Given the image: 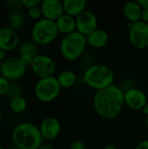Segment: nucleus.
I'll use <instances>...</instances> for the list:
<instances>
[{
	"mask_svg": "<svg viewBox=\"0 0 148 149\" xmlns=\"http://www.w3.org/2000/svg\"><path fill=\"white\" fill-rule=\"evenodd\" d=\"M38 128L44 140L53 141L58 136L61 131V125L56 118L47 117L43 120Z\"/></svg>",
	"mask_w": 148,
	"mask_h": 149,
	"instance_id": "13",
	"label": "nucleus"
},
{
	"mask_svg": "<svg viewBox=\"0 0 148 149\" xmlns=\"http://www.w3.org/2000/svg\"><path fill=\"white\" fill-rule=\"evenodd\" d=\"M58 33L56 22L41 18L32 26L31 39L38 45H47L56 39Z\"/></svg>",
	"mask_w": 148,
	"mask_h": 149,
	"instance_id": "5",
	"label": "nucleus"
},
{
	"mask_svg": "<svg viewBox=\"0 0 148 149\" xmlns=\"http://www.w3.org/2000/svg\"><path fill=\"white\" fill-rule=\"evenodd\" d=\"M142 111H143V113L146 114V115H147L148 116V104L147 105H146L144 107H143V109H142Z\"/></svg>",
	"mask_w": 148,
	"mask_h": 149,
	"instance_id": "35",
	"label": "nucleus"
},
{
	"mask_svg": "<svg viewBox=\"0 0 148 149\" xmlns=\"http://www.w3.org/2000/svg\"><path fill=\"white\" fill-rule=\"evenodd\" d=\"M19 55H30L32 57H36L38 55V48L37 45L31 41H24L20 44L18 47Z\"/></svg>",
	"mask_w": 148,
	"mask_h": 149,
	"instance_id": "22",
	"label": "nucleus"
},
{
	"mask_svg": "<svg viewBox=\"0 0 148 149\" xmlns=\"http://www.w3.org/2000/svg\"><path fill=\"white\" fill-rule=\"evenodd\" d=\"M56 24L58 31L65 35L76 31V18L68 14L62 15L56 21Z\"/></svg>",
	"mask_w": 148,
	"mask_h": 149,
	"instance_id": "18",
	"label": "nucleus"
},
{
	"mask_svg": "<svg viewBox=\"0 0 148 149\" xmlns=\"http://www.w3.org/2000/svg\"><path fill=\"white\" fill-rule=\"evenodd\" d=\"M125 105V92L118 86L112 85L97 91L93 97V107L97 114L104 119L117 117Z\"/></svg>",
	"mask_w": 148,
	"mask_h": 149,
	"instance_id": "1",
	"label": "nucleus"
},
{
	"mask_svg": "<svg viewBox=\"0 0 148 149\" xmlns=\"http://www.w3.org/2000/svg\"><path fill=\"white\" fill-rule=\"evenodd\" d=\"M38 149H53L50 145H48V144H43L40 148Z\"/></svg>",
	"mask_w": 148,
	"mask_h": 149,
	"instance_id": "34",
	"label": "nucleus"
},
{
	"mask_svg": "<svg viewBox=\"0 0 148 149\" xmlns=\"http://www.w3.org/2000/svg\"><path fill=\"white\" fill-rule=\"evenodd\" d=\"M19 38L17 32L9 26L0 27V49L10 52L18 46Z\"/></svg>",
	"mask_w": 148,
	"mask_h": 149,
	"instance_id": "14",
	"label": "nucleus"
},
{
	"mask_svg": "<svg viewBox=\"0 0 148 149\" xmlns=\"http://www.w3.org/2000/svg\"><path fill=\"white\" fill-rule=\"evenodd\" d=\"M1 66H2V62L0 61V75H1Z\"/></svg>",
	"mask_w": 148,
	"mask_h": 149,
	"instance_id": "39",
	"label": "nucleus"
},
{
	"mask_svg": "<svg viewBox=\"0 0 148 149\" xmlns=\"http://www.w3.org/2000/svg\"><path fill=\"white\" fill-rule=\"evenodd\" d=\"M21 2H22L23 7H25L27 10H29L35 6L40 5L42 1H40V0H21Z\"/></svg>",
	"mask_w": 148,
	"mask_h": 149,
	"instance_id": "26",
	"label": "nucleus"
},
{
	"mask_svg": "<svg viewBox=\"0 0 148 149\" xmlns=\"http://www.w3.org/2000/svg\"><path fill=\"white\" fill-rule=\"evenodd\" d=\"M125 104L133 110H142L147 105V97L140 89L130 88L125 92Z\"/></svg>",
	"mask_w": 148,
	"mask_h": 149,
	"instance_id": "12",
	"label": "nucleus"
},
{
	"mask_svg": "<svg viewBox=\"0 0 148 149\" xmlns=\"http://www.w3.org/2000/svg\"><path fill=\"white\" fill-rule=\"evenodd\" d=\"M24 23V17L17 11L11 12L8 17L9 27L16 31H17L18 30H20L23 27Z\"/></svg>",
	"mask_w": 148,
	"mask_h": 149,
	"instance_id": "20",
	"label": "nucleus"
},
{
	"mask_svg": "<svg viewBox=\"0 0 148 149\" xmlns=\"http://www.w3.org/2000/svg\"><path fill=\"white\" fill-rule=\"evenodd\" d=\"M57 79L61 87L69 88L75 85L77 81V76L73 72L70 70H65V71L61 72L58 75Z\"/></svg>",
	"mask_w": 148,
	"mask_h": 149,
	"instance_id": "19",
	"label": "nucleus"
},
{
	"mask_svg": "<svg viewBox=\"0 0 148 149\" xmlns=\"http://www.w3.org/2000/svg\"><path fill=\"white\" fill-rule=\"evenodd\" d=\"M108 34L106 31L102 29H96L94 31H92L91 34L86 36V42L87 45L95 47V48H100L105 46L108 42Z\"/></svg>",
	"mask_w": 148,
	"mask_h": 149,
	"instance_id": "16",
	"label": "nucleus"
},
{
	"mask_svg": "<svg viewBox=\"0 0 148 149\" xmlns=\"http://www.w3.org/2000/svg\"><path fill=\"white\" fill-rule=\"evenodd\" d=\"M147 127H148V116H147Z\"/></svg>",
	"mask_w": 148,
	"mask_h": 149,
	"instance_id": "40",
	"label": "nucleus"
},
{
	"mask_svg": "<svg viewBox=\"0 0 148 149\" xmlns=\"http://www.w3.org/2000/svg\"><path fill=\"white\" fill-rule=\"evenodd\" d=\"M6 54H7V52H5V51L0 49V61H1V62H3V61L7 58V57H6Z\"/></svg>",
	"mask_w": 148,
	"mask_h": 149,
	"instance_id": "33",
	"label": "nucleus"
},
{
	"mask_svg": "<svg viewBox=\"0 0 148 149\" xmlns=\"http://www.w3.org/2000/svg\"><path fill=\"white\" fill-rule=\"evenodd\" d=\"M34 58L35 57H32V56H30V55H19V58H20L21 62L24 64V65L25 67L31 65Z\"/></svg>",
	"mask_w": 148,
	"mask_h": 149,
	"instance_id": "27",
	"label": "nucleus"
},
{
	"mask_svg": "<svg viewBox=\"0 0 148 149\" xmlns=\"http://www.w3.org/2000/svg\"><path fill=\"white\" fill-rule=\"evenodd\" d=\"M9 149H19V148H17V147H15V146H14V147H12V148H9Z\"/></svg>",
	"mask_w": 148,
	"mask_h": 149,
	"instance_id": "38",
	"label": "nucleus"
},
{
	"mask_svg": "<svg viewBox=\"0 0 148 149\" xmlns=\"http://www.w3.org/2000/svg\"><path fill=\"white\" fill-rule=\"evenodd\" d=\"M6 3L8 4L9 7L12 8V9H19L21 8L23 5H22V2L21 1H18V0H9L6 2Z\"/></svg>",
	"mask_w": 148,
	"mask_h": 149,
	"instance_id": "28",
	"label": "nucleus"
},
{
	"mask_svg": "<svg viewBox=\"0 0 148 149\" xmlns=\"http://www.w3.org/2000/svg\"><path fill=\"white\" fill-rule=\"evenodd\" d=\"M135 149H148V140L140 141Z\"/></svg>",
	"mask_w": 148,
	"mask_h": 149,
	"instance_id": "31",
	"label": "nucleus"
},
{
	"mask_svg": "<svg viewBox=\"0 0 148 149\" xmlns=\"http://www.w3.org/2000/svg\"><path fill=\"white\" fill-rule=\"evenodd\" d=\"M11 137L14 146L19 149H38L44 141L39 128L30 122L17 125L12 131Z\"/></svg>",
	"mask_w": 148,
	"mask_h": 149,
	"instance_id": "2",
	"label": "nucleus"
},
{
	"mask_svg": "<svg viewBox=\"0 0 148 149\" xmlns=\"http://www.w3.org/2000/svg\"><path fill=\"white\" fill-rule=\"evenodd\" d=\"M6 96L10 100H12V99L19 97V96H22V88H21V86L18 84H17L16 82L10 83V88H9V91H8Z\"/></svg>",
	"mask_w": 148,
	"mask_h": 149,
	"instance_id": "23",
	"label": "nucleus"
},
{
	"mask_svg": "<svg viewBox=\"0 0 148 149\" xmlns=\"http://www.w3.org/2000/svg\"><path fill=\"white\" fill-rule=\"evenodd\" d=\"M63 6H64V10L65 14H68L73 17H76L84 10H85L86 1L85 0H64Z\"/></svg>",
	"mask_w": 148,
	"mask_h": 149,
	"instance_id": "17",
	"label": "nucleus"
},
{
	"mask_svg": "<svg viewBox=\"0 0 148 149\" xmlns=\"http://www.w3.org/2000/svg\"><path fill=\"white\" fill-rule=\"evenodd\" d=\"M138 3L142 9H148V0H138Z\"/></svg>",
	"mask_w": 148,
	"mask_h": 149,
	"instance_id": "32",
	"label": "nucleus"
},
{
	"mask_svg": "<svg viewBox=\"0 0 148 149\" xmlns=\"http://www.w3.org/2000/svg\"><path fill=\"white\" fill-rule=\"evenodd\" d=\"M3 112H2V110L0 109V121H1V120H2V119H3Z\"/></svg>",
	"mask_w": 148,
	"mask_h": 149,
	"instance_id": "37",
	"label": "nucleus"
},
{
	"mask_svg": "<svg viewBox=\"0 0 148 149\" xmlns=\"http://www.w3.org/2000/svg\"><path fill=\"white\" fill-rule=\"evenodd\" d=\"M33 73L40 79L52 77L56 71V64L54 60L47 55L38 54L31 65Z\"/></svg>",
	"mask_w": 148,
	"mask_h": 149,
	"instance_id": "8",
	"label": "nucleus"
},
{
	"mask_svg": "<svg viewBox=\"0 0 148 149\" xmlns=\"http://www.w3.org/2000/svg\"><path fill=\"white\" fill-rule=\"evenodd\" d=\"M105 149H118L117 148V147H115L114 145H107Z\"/></svg>",
	"mask_w": 148,
	"mask_h": 149,
	"instance_id": "36",
	"label": "nucleus"
},
{
	"mask_svg": "<svg viewBox=\"0 0 148 149\" xmlns=\"http://www.w3.org/2000/svg\"><path fill=\"white\" fill-rule=\"evenodd\" d=\"M142 8L138 1H130L124 4L123 13L127 20L133 24L140 21Z\"/></svg>",
	"mask_w": 148,
	"mask_h": 149,
	"instance_id": "15",
	"label": "nucleus"
},
{
	"mask_svg": "<svg viewBox=\"0 0 148 149\" xmlns=\"http://www.w3.org/2000/svg\"><path fill=\"white\" fill-rule=\"evenodd\" d=\"M130 43L137 49H147L148 47V24L139 21L133 24L129 29Z\"/></svg>",
	"mask_w": 148,
	"mask_h": 149,
	"instance_id": "9",
	"label": "nucleus"
},
{
	"mask_svg": "<svg viewBox=\"0 0 148 149\" xmlns=\"http://www.w3.org/2000/svg\"><path fill=\"white\" fill-rule=\"evenodd\" d=\"M61 86H59L56 77H49L40 79L34 88L36 98L44 103H49L55 100L59 95Z\"/></svg>",
	"mask_w": 148,
	"mask_h": 149,
	"instance_id": "6",
	"label": "nucleus"
},
{
	"mask_svg": "<svg viewBox=\"0 0 148 149\" xmlns=\"http://www.w3.org/2000/svg\"><path fill=\"white\" fill-rule=\"evenodd\" d=\"M70 149H85V144H84L83 141H74L72 144Z\"/></svg>",
	"mask_w": 148,
	"mask_h": 149,
	"instance_id": "29",
	"label": "nucleus"
},
{
	"mask_svg": "<svg viewBox=\"0 0 148 149\" xmlns=\"http://www.w3.org/2000/svg\"><path fill=\"white\" fill-rule=\"evenodd\" d=\"M86 45V37L76 31L63 37L60 42V52L65 59L73 61L82 56Z\"/></svg>",
	"mask_w": 148,
	"mask_h": 149,
	"instance_id": "4",
	"label": "nucleus"
},
{
	"mask_svg": "<svg viewBox=\"0 0 148 149\" xmlns=\"http://www.w3.org/2000/svg\"><path fill=\"white\" fill-rule=\"evenodd\" d=\"M0 149H3V148L2 146H0Z\"/></svg>",
	"mask_w": 148,
	"mask_h": 149,
	"instance_id": "41",
	"label": "nucleus"
},
{
	"mask_svg": "<svg viewBox=\"0 0 148 149\" xmlns=\"http://www.w3.org/2000/svg\"><path fill=\"white\" fill-rule=\"evenodd\" d=\"M140 20L148 24V9H142Z\"/></svg>",
	"mask_w": 148,
	"mask_h": 149,
	"instance_id": "30",
	"label": "nucleus"
},
{
	"mask_svg": "<svg viewBox=\"0 0 148 149\" xmlns=\"http://www.w3.org/2000/svg\"><path fill=\"white\" fill-rule=\"evenodd\" d=\"M27 13H28V17H29L31 19H32V20H37V21L40 20V19H41V18H40L41 16H43L42 10H41V8H40V5L35 6V7H33V8L29 9L28 11H27Z\"/></svg>",
	"mask_w": 148,
	"mask_h": 149,
	"instance_id": "24",
	"label": "nucleus"
},
{
	"mask_svg": "<svg viewBox=\"0 0 148 149\" xmlns=\"http://www.w3.org/2000/svg\"><path fill=\"white\" fill-rule=\"evenodd\" d=\"M75 18L76 31L85 37L98 29V18L92 11L85 10Z\"/></svg>",
	"mask_w": 148,
	"mask_h": 149,
	"instance_id": "10",
	"label": "nucleus"
},
{
	"mask_svg": "<svg viewBox=\"0 0 148 149\" xmlns=\"http://www.w3.org/2000/svg\"><path fill=\"white\" fill-rule=\"evenodd\" d=\"M10 108L15 113H22L27 108V101L23 96L10 100Z\"/></svg>",
	"mask_w": 148,
	"mask_h": 149,
	"instance_id": "21",
	"label": "nucleus"
},
{
	"mask_svg": "<svg viewBox=\"0 0 148 149\" xmlns=\"http://www.w3.org/2000/svg\"><path fill=\"white\" fill-rule=\"evenodd\" d=\"M10 81L4 77L0 75V96L6 95L10 88Z\"/></svg>",
	"mask_w": 148,
	"mask_h": 149,
	"instance_id": "25",
	"label": "nucleus"
},
{
	"mask_svg": "<svg viewBox=\"0 0 148 149\" xmlns=\"http://www.w3.org/2000/svg\"><path fill=\"white\" fill-rule=\"evenodd\" d=\"M40 8L44 18L54 22L65 14L63 2L59 0H44L41 2Z\"/></svg>",
	"mask_w": 148,
	"mask_h": 149,
	"instance_id": "11",
	"label": "nucleus"
},
{
	"mask_svg": "<svg viewBox=\"0 0 148 149\" xmlns=\"http://www.w3.org/2000/svg\"><path fill=\"white\" fill-rule=\"evenodd\" d=\"M84 80L88 86L99 91L113 85L114 74L108 66L95 64L85 71Z\"/></svg>",
	"mask_w": 148,
	"mask_h": 149,
	"instance_id": "3",
	"label": "nucleus"
},
{
	"mask_svg": "<svg viewBox=\"0 0 148 149\" xmlns=\"http://www.w3.org/2000/svg\"><path fill=\"white\" fill-rule=\"evenodd\" d=\"M26 72V67L21 62L19 57L11 56L6 58L2 62L1 76L7 79L9 81H16L24 77Z\"/></svg>",
	"mask_w": 148,
	"mask_h": 149,
	"instance_id": "7",
	"label": "nucleus"
}]
</instances>
